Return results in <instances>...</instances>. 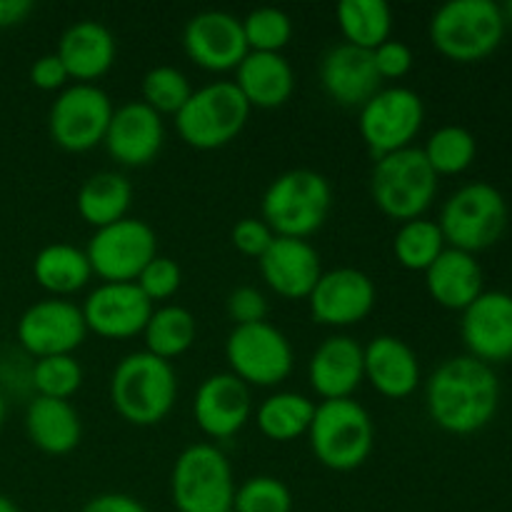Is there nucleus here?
I'll return each instance as SVG.
<instances>
[{
	"label": "nucleus",
	"mask_w": 512,
	"mask_h": 512,
	"mask_svg": "<svg viewBox=\"0 0 512 512\" xmlns=\"http://www.w3.org/2000/svg\"><path fill=\"white\" fill-rule=\"evenodd\" d=\"M170 498L178 512H225L233 508L230 460L213 443L188 445L170 473Z\"/></svg>",
	"instance_id": "nucleus-9"
},
{
	"label": "nucleus",
	"mask_w": 512,
	"mask_h": 512,
	"mask_svg": "<svg viewBox=\"0 0 512 512\" xmlns=\"http://www.w3.org/2000/svg\"><path fill=\"white\" fill-rule=\"evenodd\" d=\"M178 398V375L168 360L138 350L115 365L110 375V403L125 423L150 428L168 418Z\"/></svg>",
	"instance_id": "nucleus-2"
},
{
	"label": "nucleus",
	"mask_w": 512,
	"mask_h": 512,
	"mask_svg": "<svg viewBox=\"0 0 512 512\" xmlns=\"http://www.w3.org/2000/svg\"><path fill=\"white\" fill-rule=\"evenodd\" d=\"M445 248H448V243H445L443 230L435 220L428 218H415L403 223L393 240V253L398 263L408 270H418V273H425Z\"/></svg>",
	"instance_id": "nucleus-34"
},
{
	"label": "nucleus",
	"mask_w": 512,
	"mask_h": 512,
	"mask_svg": "<svg viewBox=\"0 0 512 512\" xmlns=\"http://www.w3.org/2000/svg\"><path fill=\"white\" fill-rule=\"evenodd\" d=\"M33 13L30 0H0V28H13Z\"/></svg>",
	"instance_id": "nucleus-46"
},
{
	"label": "nucleus",
	"mask_w": 512,
	"mask_h": 512,
	"mask_svg": "<svg viewBox=\"0 0 512 512\" xmlns=\"http://www.w3.org/2000/svg\"><path fill=\"white\" fill-rule=\"evenodd\" d=\"M198 335L195 315L183 305H160L153 310L143 330L145 350L163 360H175L188 353Z\"/></svg>",
	"instance_id": "nucleus-32"
},
{
	"label": "nucleus",
	"mask_w": 512,
	"mask_h": 512,
	"mask_svg": "<svg viewBox=\"0 0 512 512\" xmlns=\"http://www.w3.org/2000/svg\"><path fill=\"white\" fill-rule=\"evenodd\" d=\"M233 325H253L263 323L268 318V298L253 285H240L225 300Z\"/></svg>",
	"instance_id": "nucleus-41"
},
{
	"label": "nucleus",
	"mask_w": 512,
	"mask_h": 512,
	"mask_svg": "<svg viewBox=\"0 0 512 512\" xmlns=\"http://www.w3.org/2000/svg\"><path fill=\"white\" fill-rule=\"evenodd\" d=\"M183 48L195 65L213 73L235 70L250 53L243 20L228 10H203L185 23Z\"/></svg>",
	"instance_id": "nucleus-15"
},
{
	"label": "nucleus",
	"mask_w": 512,
	"mask_h": 512,
	"mask_svg": "<svg viewBox=\"0 0 512 512\" xmlns=\"http://www.w3.org/2000/svg\"><path fill=\"white\" fill-rule=\"evenodd\" d=\"M230 240H233L235 250L248 258H263L265 250L275 240V233L268 228L263 218H243L233 225L230 230Z\"/></svg>",
	"instance_id": "nucleus-42"
},
{
	"label": "nucleus",
	"mask_w": 512,
	"mask_h": 512,
	"mask_svg": "<svg viewBox=\"0 0 512 512\" xmlns=\"http://www.w3.org/2000/svg\"><path fill=\"white\" fill-rule=\"evenodd\" d=\"M500 405V380L493 365L455 355L440 363L425 383L430 420L450 435H473L493 423Z\"/></svg>",
	"instance_id": "nucleus-1"
},
{
	"label": "nucleus",
	"mask_w": 512,
	"mask_h": 512,
	"mask_svg": "<svg viewBox=\"0 0 512 512\" xmlns=\"http://www.w3.org/2000/svg\"><path fill=\"white\" fill-rule=\"evenodd\" d=\"M33 278L50 298H68L78 293L93 278V268L83 248L70 243H50L33 258Z\"/></svg>",
	"instance_id": "nucleus-29"
},
{
	"label": "nucleus",
	"mask_w": 512,
	"mask_h": 512,
	"mask_svg": "<svg viewBox=\"0 0 512 512\" xmlns=\"http://www.w3.org/2000/svg\"><path fill=\"white\" fill-rule=\"evenodd\" d=\"M425 120V105L415 90L405 85L380 88L368 103L360 108L358 130L360 138L370 148L373 158L410 148Z\"/></svg>",
	"instance_id": "nucleus-13"
},
{
	"label": "nucleus",
	"mask_w": 512,
	"mask_h": 512,
	"mask_svg": "<svg viewBox=\"0 0 512 512\" xmlns=\"http://www.w3.org/2000/svg\"><path fill=\"white\" fill-rule=\"evenodd\" d=\"M85 255L93 275L103 283H135L145 265L158 255V235L145 220L123 218L95 230Z\"/></svg>",
	"instance_id": "nucleus-12"
},
{
	"label": "nucleus",
	"mask_w": 512,
	"mask_h": 512,
	"mask_svg": "<svg viewBox=\"0 0 512 512\" xmlns=\"http://www.w3.org/2000/svg\"><path fill=\"white\" fill-rule=\"evenodd\" d=\"M365 380L375 393L390 400H403L420 385V363L415 350L395 335H378L363 348Z\"/></svg>",
	"instance_id": "nucleus-25"
},
{
	"label": "nucleus",
	"mask_w": 512,
	"mask_h": 512,
	"mask_svg": "<svg viewBox=\"0 0 512 512\" xmlns=\"http://www.w3.org/2000/svg\"><path fill=\"white\" fill-rule=\"evenodd\" d=\"M335 15L345 43L355 48L375 50L393 30V10L385 0H340Z\"/></svg>",
	"instance_id": "nucleus-33"
},
{
	"label": "nucleus",
	"mask_w": 512,
	"mask_h": 512,
	"mask_svg": "<svg viewBox=\"0 0 512 512\" xmlns=\"http://www.w3.org/2000/svg\"><path fill=\"white\" fill-rule=\"evenodd\" d=\"M438 225L450 248L475 255L503 238L508 228V200L490 183L463 185L445 200Z\"/></svg>",
	"instance_id": "nucleus-8"
},
{
	"label": "nucleus",
	"mask_w": 512,
	"mask_h": 512,
	"mask_svg": "<svg viewBox=\"0 0 512 512\" xmlns=\"http://www.w3.org/2000/svg\"><path fill=\"white\" fill-rule=\"evenodd\" d=\"M505 28L503 5L495 0H450L430 18V40L455 63H478L500 48Z\"/></svg>",
	"instance_id": "nucleus-4"
},
{
	"label": "nucleus",
	"mask_w": 512,
	"mask_h": 512,
	"mask_svg": "<svg viewBox=\"0 0 512 512\" xmlns=\"http://www.w3.org/2000/svg\"><path fill=\"white\" fill-rule=\"evenodd\" d=\"M130 200H133L130 180L123 173H115V170H103V173L90 175L80 185L75 208H78V215L85 223L98 230L128 218Z\"/></svg>",
	"instance_id": "nucleus-30"
},
{
	"label": "nucleus",
	"mask_w": 512,
	"mask_h": 512,
	"mask_svg": "<svg viewBox=\"0 0 512 512\" xmlns=\"http://www.w3.org/2000/svg\"><path fill=\"white\" fill-rule=\"evenodd\" d=\"M30 385L43 398L70 400L83 385V368L73 355L38 358L30 370Z\"/></svg>",
	"instance_id": "nucleus-36"
},
{
	"label": "nucleus",
	"mask_w": 512,
	"mask_h": 512,
	"mask_svg": "<svg viewBox=\"0 0 512 512\" xmlns=\"http://www.w3.org/2000/svg\"><path fill=\"white\" fill-rule=\"evenodd\" d=\"M250 105L233 80H215L193 90L175 115L178 135L195 150H215L233 143L250 118Z\"/></svg>",
	"instance_id": "nucleus-7"
},
{
	"label": "nucleus",
	"mask_w": 512,
	"mask_h": 512,
	"mask_svg": "<svg viewBox=\"0 0 512 512\" xmlns=\"http://www.w3.org/2000/svg\"><path fill=\"white\" fill-rule=\"evenodd\" d=\"M25 433L40 453L68 455L80 445L83 423L70 400L35 395L25 410Z\"/></svg>",
	"instance_id": "nucleus-27"
},
{
	"label": "nucleus",
	"mask_w": 512,
	"mask_h": 512,
	"mask_svg": "<svg viewBox=\"0 0 512 512\" xmlns=\"http://www.w3.org/2000/svg\"><path fill=\"white\" fill-rule=\"evenodd\" d=\"M308 380L323 400L353 398L365 380L363 345L350 335L325 338L310 355Z\"/></svg>",
	"instance_id": "nucleus-22"
},
{
	"label": "nucleus",
	"mask_w": 512,
	"mask_h": 512,
	"mask_svg": "<svg viewBox=\"0 0 512 512\" xmlns=\"http://www.w3.org/2000/svg\"><path fill=\"white\" fill-rule=\"evenodd\" d=\"M183 283V273H180V265L173 258H165V255H155L148 265L143 268V273L138 275L135 285L145 293V298L150 303H163L170 300L180 290Z\"/></svg>",
	"instance_id": "nucleus-40"
},
{
	"label": "nucleus",
	"mask_w": 512,
	"mask_h": 512,
	"mask_svg": "<svg viewBox=\"0 0 512 512\" xmlns=\"http://www.w3.org/2000/svg\"><path fill=\"white\" fill-rule=\"evenodd\" d=\"M80 310L88 333L108 340H128L143 333L155 305L135 283H100L90 290Z\"/></svg>",
	"instance_id": "nucleus-16"
},
{
	"label": "nucleus",
	"mask_w": 512,
	"mask_h": 512,
	"mask_svg": "<svg viewBox=\"0 0 512 512\" xmlns=\"http://www.w3.org/2000/svg\"><path fill=\"white\" fill-rule=\"evenodd\" d=\"M235 88L250 108L273 110L290 100L295 90V70L283 53H253L235 68Z\"/></svg>",
	"instance_id": "nucleus-26"
},
{
	"label": "nucleus",
	"mask_w": 512,
	"mask_h": 512,
	"mask_svg": "<svg viewBox=\"0 0 512 512\" xmlns=\"http://www.w3.org/2000/svg\"><path fill=\"white\" fill-rule=\"evenodd\" d=\"M225 512H235V508H228V510H225Z\"/></svg>",
	"instance_id": "nucleus-50"
},
{
	"label": "nucleus",
	"mask_w": 512,
	"mask_h": 512,
	"mask_svg": "<svg viewBox=\"0 0 512 512\" xmlns=\"http://www.w3.org/2000/svg\"><path fill=\"white\" fill-rule=\"evenodd\" d=\"M333 188L318 170L293 168L280 173L263 193V220L278 238H310L328 220Z\"/></svg>",
	"instance_id": "nucleus-3"
},
{
	"label": "nucleus",
	"mask_w": 512,
	"mask_h": 512,
	"mask_svg": "<svg viewBox=\"0 0 512 512\" xmlns=\"http://www.w3.org/2000/svg\"><path fill=\"white\" fill-rule=\"evenodd\" d=\"M308 440L320 465L335 473H350L373 453L375 425L358 400H320V405H315Z\"/></svg>",
	"instance_id": "nucleus-5"
},
{
	"label": "nucleus",
	"mask_w": 512,
	"mask_h": 512,
	"mask_svg": "<svg viewBox=\"0 0 512 512\" xmlns=\"http://www.w3.org/2000/svg\"><path fill=\"white\" fill-rule=\"evenodd\" d=\"M460 335L468 355L483 363L512 360V295L503 290H483L478 300L463 310Z\"/></svg>",
	"instance_id": "nucleus-18"
},
{
	"label": "nucleus",
	"mask_w": 512,
	"mask_h": 512,
	"mask_svg": "<svg viewBox=\"0 0 512 512\" xmlns=\"http://www.w3.org/2000/svg\"><path fill=\"white\" fill-rule=\"evenodd\" d=\"M115 105L95 83H73L58 93L48 113L50 138L68 153H85L100 145L108 133Z\"/></svg>",
	"instance_id": "nucleus-11"
},
{
	"label": "nucleus",
	"mask_w": 512,
	"mask_h": 512,
	"mask_svg": "<svg viewBox=\"0 0 512 512\" xmlns=\"http://www.w3.org/2000/svg\"><path fill=\"white\" fill-rule=\"evenodd\" d=\"M260 275L273 293L288 300H303L313 293L323 275L320 253L300 238H278L258 260Z\"/></svg>",
	"instance_id": "nucleus-21"
},
{
	"label": "nucleus",
	"mask_w": 512,
	"mask_h": 512,
	"mask_svg": "<svg viewBox=\"0 0 512 512\" xmlns=\"http://www.w3.org/2000/svg\"><path fill=\"white\" fill-rule=\"evenodd\" d=\"M165 143L163 115L155 113L143 100L123 103L110 118L103 145L110 158L128 168H143L153 163Z\"/></svg>",
	"instance_id": "nucleus-20"
},
{
	"label": "nucleus",
	"mask_w": 512,
	"mask_h": 512,
	"mask_svg": "<svg viewBox=\"0 0 512 512\" xmlns=\"http://www.w3.org/2000/svg\"><path fill=\"white\" fill-rule=\"evenodd\" d=\"M253 415L250 388L233 373H215L200 383L193 400L198 428L213 440H228L248 425Z\"/></svg>",
	"instance_id": "nucleus-19"
},
{
	"label": "nucleus",
	"mask_w": 512,
	"mask_h": 512,
	"mask_svg": "<svg viewBox=\"0 0 512 512\" xmlns=\"http://www.w3.org/2000/svg\"><path fill=\"white\" fill-rule=\"evenodd\" d=\"M88 335L83 310L68 298H45L28 305L15 325V338L28 355H73Z\"/></svg>",
	"instance_id": "nucleus-14"
},
{
	"label": "nucleus",
	"mask_w": 512,
	"mask_h": 512,
	"mask_svg": "<svg viewBox=\"0 0 512 512\" xmlns=\"http://www.w3.org/2000/svg\"><path fill=\"white\" fill-rule=\"evenodd\" d=\"M370 195L388 218L408 223L423 218L438 195V175L430 168L423 148L395 150L375 160L370 173Z\"/></svg>",
	"instance_id": "nucleus-6"
},
{
	"label": "nucleus",
	"mask_w": 512,
	"mask_h": 512,
	"mask_svg": "<svg viewBox=\"0 0 512 512\" xmlns=\"http://www.w3.org/2000/svg\"><path fill=\"white\" fill-rule=\"evenodd\" d=\"M483 268L475 255L445 248L440 258L425 270V288L430 298L448 310H465L483 293Z\"/></svg>",
	"instance_id": "nucleus-28"
},
{
	"label": "nucleus",
	"mask_w": 512,
	"mask_h": 512,
	"mask_svg": "<svg viewBox=\"0 0 512 512\" xmlns=\"http://www.w3.org/2000/svg\"><path fill=\"white\" fill-rule=\"evenodd\" d=\"M68 70H65L63 60L58 53H45L30 65V83L40 90H63L68 88Z\"/></svg>",
	"instance_id": "nucleus-44"
},
{
	"label": "nucleus",
	"mask_w": 512,
	"mask_h": 512,
	"mask_svg": "<svg viewBox=\"0 0 512 512\" xmlns=\"http://www.w3.org/2000/svg\"><path fill=\"white\" fill-rule=\"evenodd\" d=\"M0 512H20V510H18V505L8 498V495L0 493Z\"/></svg>",
	"instance_id": "nucleus-47"
},
{
	"label": "nucleus",
	"mask_w": 512,
	"mask_h": 512,
	"mask_svg": "<svg viewBox=\"0 0 512 512\" xmlns=\"http://www.w3.org/2000/svg\"><path fill=\"white\" fill-rule=\"evenodd\" d=\"M243 20V33L253 53H280L293 38V20L275 5L250 10Z\"/></svg>",
	"instance_id": "nucleus-37"
},
{
	"label": "nucleus",
	"mask_w": 512,
	"mask_h": 512,
	"mask_svg": "<svg viewBox=\"0 0 512 512\" xmlns=\"http://www.w3.org/2000/svg\"><path fill=\"white\" fill-rule=\"evenodd\" d=\"M55 53L63 60L70 80L95 83L113 68L118 43L110 28L98 20H78L63 30Z\"/></svg>",
	"instance_id": "nucleus-24"
},
{
	"label": "nucleus",
	"mask_w": 512,
	"mask_h": 512,
	"mask_svg": "<svg viewBox=\"0 0 512 512\" xmlns=\"http://www.w3.org/2000/svg\"><path fill=\"white\" fill-rule=\"evenodd\" d=\"M193 95L190 80L183 70L175 65H155L143 78V103L150 105L155 113L178 115V110L188 103Z\"/></svg>",
	"instance_id": "nucleus-38"
},
{
	"label": "nucleus",
	"mask_w": 512,
	"mask_h": 512,
	"mask_svg": "<svg viewBox=\"0 0 512 512\" xmlns=\"http://www.w3.org/2000/svg\"><path fill=\"white\" fill-rule=\"evenodd\" d=\"M503 15H505V23H512V0L503 5Z\"/></svg>",
	"instance_id": "nucleus-49"
},
{
	"label": "nucleus",
	"mask_w": 512,
	"mask_h": 512,
	"mask_svg": "<svg viewBox=\"0 0 512 512\" xmlns=\"http://www.w3.org/2000/svg\"><path fill=\"white\" fill-rule=\"evenodd\" d=\"M373 60L380 80H395L410 73V68H413V50L403 40L388 38L373 50Z\"/></svg>",
	"instance_id": "nucleus-43"
},
{
	"label": "nucleus",
	"mask_w": 512,
	"mask_h": 512,
	"mask_svg": "<svg viewBox=\"0 0 512 512\" xmlns=\"http://www.w3.org/2000/svg\"><path fill=\"white\" fill-rule=\"evenodd\" d=\"M225 360L230 373L255 388H275L293 370V345L288 335L268 320L253 325H233L225 340Z\"/></svg>",
	"instance_id": "nucleus-10"
},
{
	"label": "nucleus",
	"mask_w": 512,
	"mask_h": 512,
	"mask_svg": "<svg viewBox=\"0 0 512 512\" xmlns=\"http://www.w3.org/2000/svg\"><path fill=\"white\" fill-rule=\"evenodd\" d=\"M5 413H8V408H5V398H3V393H0V428H3V423H5Z\"/></svg>",
	"instance_id": "nucleus-48"
},
{
	"label": "nucleus",
	"mask_w": 512,
	"mask_h": 512,
	"mask_svg": "<svg viewBox=\"0 0 512 512\" xmlns=\"http://www.w3.org/2000/svg\"><path fill=\"white\" fill-rule=\"evenodd\" d=\"M378 290L368 273L358 268H335L320 275L308 295L310 313L330 328H348L368 318L375 308Z\"/></svg>",
	"instance_id": "nucleus-17"
},
{
	"label": "nucleus",
	"mask_w": 512,
	"mask_h": 512,
	"mask_svg": "<svg viewBox=\"0 0 512 512\" xmlns=\"http://www.w3.org/2000/svg\"><path fill=\"white\" fill-rule=\"evenodd\" d=\"M315 403L300 393H273L255 410V423L265 438L275 443H290V440L308 435L313 423Z\"/></svg>",
	"instance_id": "nucleus-31"
},
{
	"label": "nucleus",
	"mask_w": 512,
	"mask_h": 512,
	"mask_svg": "<svg viewBox=\"0 0 512 512\" xmlns=\"http://www.w3.org/2000/svg\"><path fill=\"white\" fill-rule=\"evenodd\" d=\"M435 175H460L473 165L478 155V140L463 125H443L428 138L423 148Z\"/></svg>",
	"instance_id": "nucleus-35"
},
{
	"label": "nucleus",
	"mask_w": 512,
	"mask_h": 512,
	"mask_svg": "<svg viewBox=\"0 0 512 512\" xmlns=\"http://www.w3.org/2000/svg\"><path fill=\"white\" fill-rule=\"evenodd\" d=\"M235 512H293V493L273 475H255L235 488Z\"/></svg>",
	"instance_id": "nucleus-39"
},
{
	"label": "nucleus",
	"mask_w": 512,
	"mask_h": 512,
	"mask_svg": "<svg viewBox=\"0 0 512 512\" xmlns=\"http://www.w3.org/2000/svg\"><path fill=\"white\" fill-rule=\"evenodd\" d=\"M320 80L325 93L345 108H363L383 83L375 68L373 50L355 48L350 43H340L325 53Z\"/></svg>",
	"instance_id": "nucleus-23"
},
{
	"label": "nucleus",
	"mask_w": 512,
	"mask_h": 512,
	"mask_svg": "<svg viewBox=\"0 0 512 512\" xmlns=\"http://www.w3.org/2000/svg\"><path fill=\"white\" fill-rule=\"evenodd\" d=\"M80 512H148V508L128 493H100L90 498Z\"/></svg>",
	"instance_id": "nucleus-45"
}]
</instances>
